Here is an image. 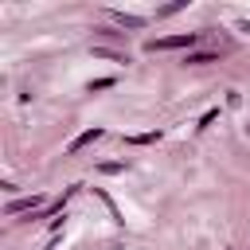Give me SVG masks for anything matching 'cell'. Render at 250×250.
I'll return each mask as SVG.
<instances>
[{
    "label": "cell",
    "mask_w": 250,
    "mask_h": 250,
    "mask_svg": "<svg viewBox=\"0 0 250 250\" xmlns=\"http://www.w3.org/2000/svg\"><path fill=\"white\" fill-rule=\"evenodd\" d=\"M238 31H250V20H242V23H238Z\"/></svg>",
    "instance_id": "obj_11"
},
{
    "label": "cell",
    "mask_w": 250,
    "mask_h": 250,
    "mask_svg": "<svg viewBox=\"0 0 250 250\" xmlns=\"http://www.w3.org/2000/svg\"><path fill=\"white\" fill-rule=\"evenodd\" d=\"M180 8H184V0H176V4H168V8H160V12H156V16H176V12H180Z\"/></svg>",
    "instance_id": "obj_9"
},
{
    "label": "cell",
    "mask_w": 250,
    "mask_h": 250,
    "mask_svg": "<svg viewBox=\"0 0 250 250\" xmlns=\"http://www.w3.org/2000/svg\"><path fill=\"white\" fill-rule=\"evenodd\" d=\"M129 145H152V141H160V133H133V137H125Z\"/></svg>",
    "instance_id": "obj_6"
},
{
    "label": "cell",
    "mask_w": 250,
    "mask_h": 250,
    "mask_svg": "<svg viewBox=\"0 0 250 250\" xmlns=\"http://www.w3.org/2000/svg\"><path fill=\"white\" fill-rule=\"evenodd\" d=\"M199 43V31H176V35H164V39H148L145 43V51H188L191 55V47Z\"/></svg>",
    "instance_id": "obj_1"
},
{
    "label": "cell",
    "mask_w": 250,
    "mask_h": 250,
    "mask_svg": "<svg viewBox=\"0 0 250 250\" xmlns=\"http://www.w3.org/2000/svg\"><path fill=\"white\" fill-rule=\"evenodd\" d=\"M215 117H219V109H207V113H203V117H199V129H207V125H211V121H215Z\"/></svg>",
    "instance_id": "obj_10"
},
{
    "label": "cell",
    "mask_w": 250,
    "mask_h": 250,
    "mask_svg": "<svg viewBox=\"0 0 250 250\" xmlns=\"http://www.w3.org/2000/svg\"><path fill=\"white\" fill-rule=\"evenodd\" d=\"M94 141H102V129H86V133H78V137L70 141V152H78V148H86V145H94Z\"/></svg>",
    "instance_id": "obj_4"
},
{
    "label": "cell",
    "mask_w": 250,
    "mask_h": 250,
    "mask_svg": "<svg viewBox=\"0 0 250 250\" xmlns=\"http://www.w3.org/2000/svg\"><path fill=\"white\" fill-rule=\"evenodd\" d=\"M109 86H117V78H94V82H90V94H94V90H109Z\"/></svg>",
    "instance_id": "obj_7"
},
{
    "label": "cell",
    "mask_w": 250,
    "mask_h": 250,
    "mask_svg": "<svg viewBox=\"0 0 250 250\" xmlns=\"http://www.w3.org/2000/svg\"><path fill=\"white\" fill-rule=\"evenodd\" d=\"M215 59H219L215 51H191V55H184L188 66H203V62H215Z\"/></svg>",
    "instance_id": "obj_5"
},
{
    "label": "cell",
    "mask_w": 250,
    "mask_h": 250,
    "mask_svg": "<svg viewBox=\"0 0 250 250\" xmlns=\"http://www.w3.org/2000/svg\"><path fill=\"white\" fill-rule=\"evenodd\" d=\"M109 16H113V20H117V23H121V27H133V31H141V27H145V23H148V20H145V16H133V12H121V8H113V12H109Z\"/></svg>",
    "instance_id": "obj_3"
},
{
    "label": "cell",
    "mask_w": 250,
    "mask_h": 250,
    "mask_svg": "<svg viewBox=\"0 0 250 250\" xmlns=\"http://www.w3.org/2000/svg\"><path fill=\"white\" fill-rule=\"evenodd\" d=\"M98 172H105V176H113V172H125V164H117V160H109V164H98Z\"/></svg>",
    "instance_id": "obj_8"
},
{
    "label": "cell",
    "mask_w": 250,
    "mask_h": 250,
    "mask_svg": "<svg viewBox=\"0 0 250 250\" xmlns=\"http://www.w3.org/2000/svg\"><path fill=\"white\" fill-rule=\"evenodd\" d=\"M39 207H43V195H27V199H12L8 215H23V211H39Z\"/></svg>",
    "instance_id": "obj_2"
}]
</instances>
